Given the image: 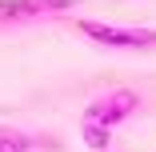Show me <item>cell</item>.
Wrapping results in <instances>:
<instances>
[{
    "instance_id": "cell-3",
    "label": "cell",
    "mask_w": 156,
    "mask_h": 152,
    "mask_svg": "<svg viewBox=\"0 0 156 152\" xmlns=\"http://www.w3.org/2000/svg\"><path fill=\"white\" fill-rule=\"evenodd\" d=\"M72 8V0H8L0 4V20H24V16H48Z\"/></svg>"
},
{
    "instance_id": "cell-5",
    "label": "cell",
    "mask_w": 156,
    "mask_h": 152,
    "mask_svg": "<svg viewBox=\"0 0 156 152\" xmlns=\"http://www.w3.org/2000/svg\"><path fill=\"white\" fill-rule=\"evenodd\" d=\"M0 152H32V136L12 132V128H0Z\"/></svg>"
},
{
    "instance_id": "cell-4",
    "label": "cell",
    "mask_w": 156,
    "mask_h": 152,
    "mask_svg": "<svg viewBox=\"0 0 156 152\" xmlns=\"http://www.w3.org/2000/svg\"><path fill=\"white\" fill-rule=\"evenodd\" d=\"M80 136L92 152H108V144H112V128L96 124V120H80Z\"/></svg>"
},
{
    "instance_id": "cell-1",
    "label": "cell",
    "mask_w": 156,
    "mask_h": 152,
    "mask_svg": "<svg viewBox=\"0 0 156 152\" xmlns=\"http://www.w3.org/2000/svg\"><path fill=\"white\" fill-rule=\"evenodd\" d=\"M76 28L104 48H156V28H128L108 20H76Z\"/></svg>"
},
{
    "instance_id": "cell-2",
    "label": "cell",
    "mask_w": 156,
    "mask_h": 152,
    "mask_svg": "<svg viewBox=\"0 0 156 152\" xmlns=\"http://www.w3.org/2000/svg\"><path fill=\"white\" fill-rule=\"evenodd\" d=\"M136 108H140V96L132 92V88H112V92H104L100 100H92L84 108V120H96V124H104V128H116Z\"/></svg>"
}]
</instances>
